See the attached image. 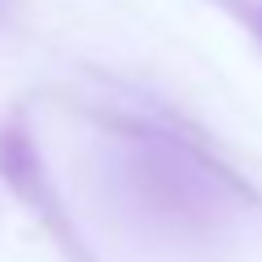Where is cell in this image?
I'll return each mask as SVG.
<instances>
[{
  "instance_id": "1",
  "label": "cell",
  "mask_w": 262,
  "mask_h": 262,
  "mask_svg": "<svg viewBox=\"0 0 262 262\" xmlns=\"http://www.w3.org/2000/svg\"><path fill=\"white\" fill-rule=\"evenodd\" d=\"M253 22H258V35H262V5H258V9H253Z\"/></svg>"
}]
</instances>
